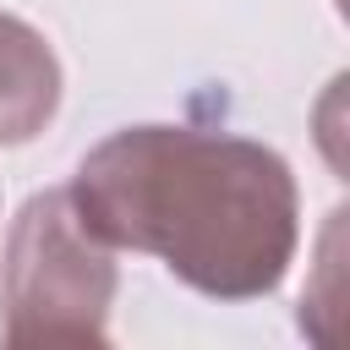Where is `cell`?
<instances>
[{"mask_svg":"<svg viewBox=\"0 0 350 350\" xmlns=\"http://www.w3.org/2000/svg\"><path fill=\"white\" fill-rule=\"evenodd\" d=\"M115 257L82 224L66 191L22 202L0 262V339L5 345H104L115 306Z\"/></svg>","mask_w":350,"mask_h":350,"instance_id":"obj_2","label":"cell"},{"mask_svg":"<svg viewBox=\"0 0 350 350\" xmlns=\"http://www.w3.org/2000/svg\"><path fill=\"white\" fill-rule=\"evenodd\" d=\"M66 197L104 246L153 252L213 301L268 295L301 241L290 164L230 131L126 126L77 164Z\"/></svg>","mask_w":350,"mask_h":350,"instance_id":"obj_1","label":"cell"},{"mask_svg":"<svg viewBox=\"0 0 350 350\" xmlns=\"http://www.w3.org/2000/svg\"><path fill=\"white\" fill-rule=\"evenodd\" d=\"M60 104V60L38 27L0 11V148L33 142Z\"/></svg>","mask_w":350,"mask_h":350,"instance_id":"obj_3","label":"cell"}]
</instances>
